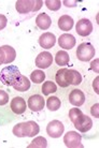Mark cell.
Masks as SVG:
<instances>
[{
	"mask_svg": "<svg viewBox=\"0 0 99 148\" xmlns=\"http://www.w3.org/2000/svg\"><path fill=\"white\" fill-rule=\"evenodd\" d=\"M21 72L15 66H8L0 72V82L6 86H13L21 77Z\"/></svg>",
	"mask_w": 99,
	"mask_h": 148,
	"instance_id": "cell-1",
	"label": "cell"
},
{
	"mask_svg": "<svg viewBox=\"0 0 99 148\" xmlns=\"http://www.w3.org/2000/svg\"><path fill=\"white\" fill-rule=\"evenodd\" d=\"M95 47L91 43H82L77 48V57L81 61H89L95 57Z\"/></svg>",
	"mask_w": 99,
	"mask_h": 148,
	"instance_id": "cell-2",
	"label": "cell"
},
{
	"mask_svg": "<svg viewBox=\"0 0 99 148\" xmlns=\"http://www.w3.org/2000/svg\"><path fill=\"white\" fill-rule=\"evenodd\" d=\"M81 140H82L81 135L78 134V132L75 131H69L64 136V143L68 148L83 147V145L81 144Z\"/></svg>",
	"mask_w": 99,
	"mask_h": 148,
	"instance_id": "cell-3",
	"label": "cell"
},
{
	"mask_svg": "<svg viewBox=\"0 0 99 148\" xmlns=\"http://www.w3.org/2000/svg\"><path fill=\"white\" fill-rule=\"evenodd\" d=\"M65 127L59 120H52L46 127V132L53 138H58L64 133Z\"/></svg>",
	"mask_w": 99,
	"mask_h": 148,
	"instance_id": "cell-4",
	"label": "cell"
},
{
	"mask_svg": "<svg viewBox=\"0 0 99 148\" xmlns=\"http://www.w3.org/2000/svg\"><path fill=\"white\" fill-rule=\"evenodd\" d=\"M73 125H74V127L77 128V130H79L82 133H85V132H87V131H89V130L92 129L93 120L89 118L88 116L82 114L80 117L73 122Z\"/></svg>",
	"mask_w": 99,
	"mask_h": 148,
	"instance_id": "cell-5",
	"label": "cell"
},
{
	"mask_svg": "<svg viewBox=\"0 0 99 148\" xmlns=\"http://www.w3.org/2000/svg\"><path fill=\"white\" fill-rule=\"evenodd\" d=\"M75 30H77L78 34H80L82 37H86L89 36L93 31V25L91 21L87 18H82L75 25Z\"/></svg>",
	"mask_w": 99,
	"mask_h": 148,
	"instance_id": "cell-6",
	"label": "cell"
},
{
	"mask_svg": "<svg viewBox=\"0 0 99 148\" xmlns=\"http://www.w3.org/2000/svg\"><path fill=\"white\" fill-rule=\"evenodd\" d=\"M52 62H53V56L48 52L40 53L36 58V66L40 69H46L52 66Z\"/></svg>",
	"mask_w": 99,
	"mask_h": 148,
	"instance_id": "cell-7",
	"label": "cell"
},
{
	"mask_svg": "<svg viewBox=\"0 0 99 148\" xmlns=\"http://www.w3.org/2000/svg\"><path fill=\"white\" fill-rule=\"evenodd\" d=\"M44 104H45V102H44L43 97L40 95L31 96L28 99V108L33 112H40L41 110H43Z\"/></svg>",
	"mask_w": 99,
	"mask_h": 148,
	"instance_id": "cell-8",
	"label": "cell"
},
{
	"mask_svg": "<svg viewBox=\"0 0 99 148\" xmlns=\"http://www.w3.org/2000/svg\"><path fill=\"white\" fill-rule=\"evenodd\" d=\"M56 43V37L52 32H45L39 38V44L42 48H52Z\"/></svg>",
	"mask_w": 99,
	"mask_h": 148,
	"instance_id": "cell-9",
	"label": "cell"
},
{
	"mask_svg": "<svg viewBox=\"0 0 99 148\" xmlns=\"http://www.w3.org/2000/svg\"><path fill=\"white\" fill-rule=\"evenodd\" d=\"M55 81L60 87H68L70 85L69 83V69L62 68L57 71L55 75Z\"/></svg>",
	"mask_w": 99,
	"mask_h": 148,
	"instance_id": "cell-10",
	"label": "cell"
},
{
	"mask_svg": "<svg viewBox=\"0 0 99 148\" xmlns=\"http://www.w3.org/2000/svg\"><path fill=\"white\" fill-rule=\"evenodd\" d=\"M58 44L62 48L65 49H71L75 45V38L70 34H62L58 39Z\"/></svg>",
	"mask_w": 99,
	"mask_h": 148,
	"instance_id": "cell-11",
	"label": "cell"
},
{
	"mask_svg": "<svg viewBox=\"0 0 99 148\" xmlns=\"http://www.w3.org/2000/svg\"><path fill=\"white\" fill-rule=\"evenodd\" d=\"M69 102L74 106H81L85 102V95L79 89H73L69 95Z\"/></svg>",
	"mask_w": 99,
	"mask_h": 148,
	"instance_id": "cell-12",
	"label": "cell"
},
{
	"mask_svg": "<svg viewBox=\"0 0 99 148\" xmlns=\"http://www.w3.org/2000/svg\"><path fill=\"white\" fill-rule=\"evenodd\" d=\"M11 110L15 114H23L26 111V101L21 98V97H15L14 99L11 101Z\"/></svg>",
	"mask_w": 99,
	"mask_h": 148,
	"instance_id": "cell-13",
	"label": "cell"
},
{
	"mask_svg": "<svg viewBox=\"0 0 99 148\" xmlns=\"http://www.w3.org/2000/svg\"><path fill=\"white\" fill-rule=\"evenodd\" d=\"M36 24H37V26L42 30H46L48 29L50 27H51V24H52V19L51 17L48 16L46 13H41L37 16V18H36Z\"/></svg>",
	"mask_w": 99,
	"mask_h": 148,
	"instance_id": "cell-14",
	"label": "cell"
},
{
	"mask_svg": "<svg viewBox=\"0 0 99 148\" xmlns=\"http://www.w3.org/2000/svg\"><path fill=\"white\" fill-rule=\"evenodd\" d=\"M73 19L69 15H62L58 19V27L62 31H69L73 27Z\"/></svg>",
	"mask_w": 99,
	"mask_h": 148,
	"instance_id": "cell-15",
	"label": "cell"
},
{
	"mask_svg": "<svg viewBox=\"0 0 99 148\" xmlns=\"http://www.w3.org/2000/svg\"><path fill=\"white\" fill-rule=\"evenodd\" d=\"M15 8L21 14H27L33 11V1L30 0H19L16 1Z\"/></svg>",
	"mask_w": 99,
	"mask_h": 148,
	"instance_id": "cell-16",
	"label": "cell"
},
{
	"mask_svg": "<svg viewBox=\"0 0 99 148\" xmlns=\"http://www.w3.org/2000/svg\"><path fill=\"white\" fill-rule=\"evenodd\" d=\"M25 130H26V136L33 137L40 132V127L38 126V123L35 121H26Z\"/></svg>",
	"mask_w": 99,
	"mask_h": 148,
	"instance_id": "cell-17",
	"label": "cell"
},
{
	"mask_svg": "<svg viewBox=\"0 0 99 148\" xmlns=\"http://www.w3.org/2000/svg\"><path fill=\"white\" fill-rule=\"evenodd\" d=\"M13 88H14L15 90H17V91H27V90L30 88V81L26 77V76L21 75L19 79L16 82V84L13 86Z\"/></svg>",
	"mask_w": 99,
	"mask_h": 148,
	"instance_id": "cell-18",
	"label": "cell"
},
{
	"mask_svg": "<svg viewBox=\"0 0 99 148\" xmlns=\"http://www.w3.org/2000/svg\"><path fill=\"white\" fill-rule=\"evenodd\" d=\"M1 48L3 49L4 55H6L4 63H6V64H9V63L13 62L15 60V57H16V53H15L14 48L12 47V46H9V45H3Z\"/></svg>",
	"mask_w": 99,
	"mask_h": 148,
	"instance_id": "cell-19",
	"label": "cell"
},
{
	"mask_svg": "<svg viewBox=\"0 0 99 148\" xmlns=\"http://www.w3.org/2000/svg\"><path fill=\"white\" fill-rule=\"evenodd\" d=\"M69 55L65 51H59L55 56V61L58 66H67L69 63Z\"/></svg>",
	"mask_w": 99,
	"mask_h": 148,
	"instance_id": "cell-20",
	"label": "cell"
},
{
	"mask_svg": "<svg viewBox=\"0 0 99 148\" xmlns=\"http://www.w3.org/2000/svg\"><path fill=\"white\" fill-rule=\"evenodd\" d=\"M57 91V86L55 85V83H53L51 81H48L43 83L42 85V93L44 96H48L53 92H56Z\"/></svg>",
	"mask_w": 99,
	"mask_h": 148,
	"instance_id": "cell-21",
	"label": "cell"
},
{
	"mask_svg": "<svg viewBox=\"0 0 99 148\" xmlns=\"http://www.w3.org/2000/svg\"><path fill=\"white\" fill-rule=\"evenodd\" d=\"M82 76L77 70H69V83L70 85H80Z\"/></svg>",
	"mask_w": 99,
	"mask_h": 148,
	"instance_id": "cell-22",
	"label": "cell"
},
{
	"mask_svg": "<svg viewBox=\"0 0 99 148\" xmlns=\"http://www.w3.org/2000/svg\"><path fill=\"white\" fill-rule=\"evenodd\" d=\"M62 105V102L57 97H51L46 101V106L50 111H57Z\"/></svg>",
	"mask_w": 99,
	"mask_h": 148,
	"instance_id": "cell-23",
	"label": "cell"
},
{
	"mask_svg": "<svg viewBox=\"0 0 99 148\" xmlns=\"http://www.w3.org/2000/svg\"><path fill=\"white\" fill-rule=\"evenodd\" d=\"M48 146V142L43 136H38L36 137L31 144L28 145V148H45Z\"/></svg>",
	"mask_w": 99,
	"mask_h": 148,
	"instance_id": "cell-24",
	"label": "cell"
},
{
	"mask_svg": "<svg viewBox=\"0 0 99 148\" xmlns=\"http://www.w3.org/2000/svg\"><path fill=\"white\" fill-rule=\"evenodd\" d=\"M30 78H31V81L33 83L40 84V83H42L44 81V78H45V73L41 70H35L33 73L30 74Z\"/></svg>",
	"mask_w": 99,
	"mask_h": 148,
	"instance_id": "cell-25",
	"label": "cell"
},
{
	"mask_svg": "<svg viewBox=\"0 0 99 148\" xmlns=\"http://www.w3.org/2000/svg\"><path fill=\"white\" fill-rule=\"evenodd\" d=\"M13 134L17 137H25L26 136V130H25V122L17 123L13 128Z\"/></svg>",
	"mask_w": 99,
	"mask_h": 148,
	"instance_id": "cell-26",
	"label": "cell"
},
{
	"mask_svg": "<svg viewBox=\"0 0 99 148\" xmlns=\"http://www.w3.org/2000/svg\"><path fill=\"white\" fill-rule=\"evenodd\" d=\"M45 5H46L48 10H51V11H57V10L60 9L62 2H60L59 0H46V1H45Z\"/></svg>",
	"mask_w": 99,
	"mask_h": 148,
	"instance_id": "cell-27",
	"label": "cell"
},
{
	"mask_svg": "<svg viewBox=\"0 0 99 148\" xmlns=\"http://www.w3.org/2000/svg\"><path fill=\"white\" fill-rule=\"evenodd\" d=\"M9 102V95L4 90H0V105H6Z\"/></svg>",
	"mask_w": 99,
	"mask_h": 148,
	"instance_id": "cell-28",
	"label": "cell"
},
{
	"mask_svg": "<svg viewBox=\"0 0 99 148\" xmlns=\"http://www.w3.org/2000/svg\"><path fill=\"white\" fill-rule=\"evenodd\" d=\"M42 4H43V2L41 0H35V1H33V11L36 12L38 10H40L41 8H42Z\"/></svg>",
	"mask_w": 99,
	"mask_h": 148,
	"instance_id": "cell-29",
	"label": "cell"
},
{
	"mask_svg": "<svg viewBox=\"0 0 99 148\" xmlns=\"http://www.w3.org/2000/svg\"><path fill=\"white\" fill-rule=\"evenodd\" d=\"M98 108H99V104L96 103V104H94V105L92 106V108H91V113H92L93 116H95L96 118H98V117H99Z\"/></svg>",
	"mask_w": 99,
	"mask_h": 148,
	"instance_id": "cell-30",
	"label": "cell"
},
{
	"mask_svg": "<svg viewBox=\"0 0 99 148\" xmlns=\"http://www.w3.org/2000/svg\"><path fill=\"white\" fill-rule=\"evenodd\" d=\"M7 23H8L7 17H6L4 15L0 14V30H2L3 28H6V26H7Z\"/></svg>",
	"mask_w": 99,
	"mask_h": 148,
	"instance_id": "cell-31",
	"label": "cell"
},
{
	"mask_svg": "<svg viewBox=\"0 0 99 148\" xmlns=\"http://www.w3.org/2000/svg\"><path fill=\"white\" fill-rule=\"evenodd\" d=\"M98 62L99 60L98 59H95V61H93L92 64H91V69H92L93 71H95L96 73H98L99 70H98Z\"/></svg>",
	"mask_w": 99,
	"mask_h": 148,
	"instance_id": "cell-32",
	"label": "cell"
},
{
	"mask_svg": "<svg viewBox=\"0 0 99 148\" xmlns=\"http://www.w3.org/2000/svg\"><path fill=\"white\" fill-rule=\"evenodd\" d=\"M64 4L66 5V7H68V8H72V7H77V4H78V2L75 1V0H73V1H68V0H65L64 1Z\"/></svg>",
	"mask_w": 99,
	"mask_h": 148,
	"instance_id": "cell-33",
	"label": "cell"
},
{
	"mask_svg": "<svg viewBox=\"0 0 99 148\" xmlns=\"http://www.w3.org/2000/svg\"><path fill=\"white\" fill-rule=\"evenodd\" d=\"M4 59H6V55H4L3 49L0 47V64L4 63Z\"/></svg>",
	"mask_w": 99,
	"mask_h": 148,
	"instance_id": "cell-34",
	"label": "cell"
},
{
	"mask_svg": "<svg viewBox=\"0 0 99 148\" xmlns=\"http://www.w3.org/2000/svg\"><path fill=\"white\" fill-rule=\"evenodd\" d=\"M98 77L95 78V81H94V84H93V86H94V88H95V91L96 93H99V90H98Z\"/></svg>",
	"mask_w": 99,
	"mask_h": 148,
	"instance_id": "cell-35",
	"label": "cell"
}]
</instances>
